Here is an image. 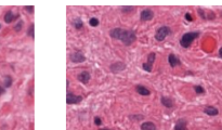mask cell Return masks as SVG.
<instances>
[{"label": "cell", "instance_id": "cell-1", "mask_svg": "<svg viewBox=\"0 0 222 130\" xmlns=\"http://www.w3.org/2000/svg\"><path fill=\"white\" fill-rule=\"evenodd\" d=\"M110 36L113 39L120 40L125 46L132 45L137 40V34L132 29H123L116 27L110 30Z\"/></svg>", "mask_w": 222, "mask_h": 130}, {"label": "cell", "instance_id": "cell-2", "mask_svg": "<svg viewBox=\"0 0 222 130\" xmlns=\"http://www.w3.org/2000/svg\"><path fill=\"white\" fill-rule=\"evenodd\" d=\"M199 36H201V32H185L184 35L181 37V39H180V46L184 49L190 48V46L193 44V41L195 40V39H197Z\"/></svg>", "mask_w": 222, "mask_h": 130}, {"label": "cell", "instance_id": "cell-3", "mask_svg": "<svg viewBox=\"0 0 222 130\" xmlns=\"http://www.w3.org/2000/svg\"><path fill=\"white\" fill-rule=\"evenodd\" d=\"M171 32H172L171 28H170L169 26L164 25V26H161L159 28L157 29L154 37H155V39H156L157 41H164L169 35H171Z\"/></svg>", "mask_w": 222, "mask_h": 130}, {"label": "cell", "instance_id": "cell-4", "mask_svg": "<svg viewBox=\"0 0 222 130\" xmlns=\"http://www.w3.org/2000/svg\"><path fill=\"white\" fill-rule=\"evenodd\" d=\"M155 60H156V53L155 52H150L148 53V59H146V62L142 64V68H143V71L148 72V73H152L153 64L155 63Z\"/></svg>", "mask_w": 222, "mask_h": 130}, {"label": "cell", "instance_id": "cell-5", "mask_svg": "<svg viewBox=\"0 0 222 130\" xmlns=\"http://www.w3.org/2000/svg\"><path fill=\"white\" fill-rule=\"evenodd\" d=\"M82 101L81 95H76L73 92H70L67 90V94H66V104L68 105H73V104H78Z\"/></svg>", "mask_w": 222, "mask_h": 130}, {"label": "cell", "instance_id": "cell-6", "mask_svg": "<svg viewBox=\"0 0 222 130\" xmlns=\"http://www.w3.org/2000/svg\"><path fill=\"white\" fill-rule=\"evenodd\" d=\"M70 59L73 63L79 64V63H83V62L86 61V55L82 53V51L78 50V51H74L73 53H70Z\"/></svg>", "mask_w": 222, "mask_h": 130}, {"label": "cell", "instance_id": "cell-7", "mask_svg": "<svg viewBox=\"0 0 222 130\" xmlns=\"http://www.w3.org/2000/svg\"><path fill=\"white\" fill-rule=\"evenodd\" d=\"M197 13L198 15L202 17V20L204 21H212L216 19V13L214 11H205L203 8H198L197 9Z\"/></svg>", "mask_w": 222, "mask_h": 130}, {"label": "cell", "instance_id": "cell-8", "mask_svg": "<svg viewBox=\"0 0 222 130\" xmlns=\"http://www.w3.org/2000/svg\"><path fill=\"white\" fill-rule=\"evenodd\" d=\"M126 68H127V65L125 64L123 62H121V61L114 62V63H112L111 66H110V71H111L112 73H114V74H117V73H120V72H123V71H125Z\"/></svg>", "mask_w": 222, "mask_h": 130}, {"label": "cell", "instance_id": "cell-9", "mask_svg": "<svg viewBox=\"0 0 222 130\" xmlns=\"http://www.w3.org/2000/svg\"><path fill=\"white\" fill-rule=\"evenodd\" d=\"M154 19V12L151 9H144L140 13V20L142 22H150Z\"/></svg>", "mask_w": 222, "mask_h": 130}, {"label": "cell", "instance_id": "cell-10", "mask_svg": "<svg viewBox=\"0 0 222 130\" xmlns=\"http://www.w3.org/2000/svg\"><path fill=\"white\" fill-rule=\"evenodd\" d=\"M77 79H78V81H80L81 84L87 85V84L90 81L91 75L88 71H82L81 73H79L78 75H77Z\"/></svg>", "mask_w": 222, "mask_h": 130}, {"label": "cell", "instance_id": "cell-11", "mask_svg": "<svg viewBox=\"0 0 222 130\" xmlns=\"http://www.w3.org/2000/svg\"><path fill=\"white\" fill-rule=\"evenodd\" d=\"M168 63L172 68H174V67H177V66H180V65H181V60H180L176 54L170 53V54L168 55Z\"/></svg>", "mask_w": 222, "mask_h": 130}, {"label": "cell", "instance_id": "cell-12", "mask_svg": "<svg viewBox=\"0 0 222 130\" xmlns=\"http://www.w3.org/2000/svg\"><path fill=\"white\" fill-rule=\"evenodd\" d=\"M173 130H188V122L184 118H180L176 122Z\"/></svg>", "mask_w": 222, "mask_h": 130}, {"label": "cell", "instance_id": "cell-13", "mask_svg": "<svg viewBox=\"0 0 222 130\" xmlns=\"http://www.w3.org/2000/svg\"><path fill=\"white\" fill-rule=\"evenodd\" d=\"M161 103L165 107H167V109H172L173 106H174V101L169 97H164L163 95L161 98Z\"/></svg>", "mask_w": 222, "mask_h": 130}, {"label": "cell", "instance_id": "cell-14", "mask_svg": "<svg viewBox=\"0 0 222 130\" xmlns=\"http://www.w3.org/2000/svg\"><path fill=\"white\" fill-rule=\"evenodd\" d=\"M19 14H14V13L10 10V11H8V12L4 14V22L7 23V24H10V23H12L13 21H15L19 19Z\"/></svg>", "mask_w": 222, "mask_h": 130}, {"label": "cell", "instance_id": "cell-15", "mask_svg": "<svg viewBox=\"0 0 222 130\" xmlns=\"http://www.w3.org/2000/svg\"><path fill=\"white\" fill-rule=\"evenodd\" d=\"M136 91L140 94V95H143V97H148V95L151 94V90L148 89L145 86H142V85L136 86Z\"/></svg>", "mask_w": 222, "mask_h": 130}, {"label": "cell", "instance_id": "cell-16", "mask_svg": "<svg viewBox=\"0 0 222 130\" xmlns=\"http://www.w3.org/2000/svg\"><path fill=\"white\" fill-rule=\"evenodd\" d=\"M204 113L206 115H208V116H217L219 114V110L212 105H208L204 109Z\"/></svg>", "mask_w": 222, "mask_h": 130}, {"label": "cell", "instance_id": "cell-17", "mask_svg": "<svg viewBox=\"0 0 222 130\" xmlns=\"http://www.w3.org/2000/svg\"><path fill=\"white\" fill-rule=\"evenodd\" d=\"M141 130H157V127L152 122H144L141 124Z\"/></svg>", "mask_w": 222, "mask_h": 130}, {"label": "cell", "instance_id": "cell-18", "mask_svg": "<svg viewBox=\"0 0 222 130\" xmlns=\"http://www.w3.org/2000/svg\"><path fill=\"white\" fill-rule=\"evenodd\" d=\"M72 24H73V26H74L76 29H81L82 27H83V22H82V20L80 19V17H76V19H74L73 22H72Z\"/></svg>", "mask_w": 222, "mask_h": 130}, {"label": "cell", "instance_id": "cell-19", "mask_svg": "<svg viewBox=\"0 0 222 130\" xmlns=\"http://www.w3.org/2000/svg\"><path fill=\"white\" fill-rule=\"evenodd\" d=\"M12 77L10 76V75H7V76H4L3 78V86L6 88H10L11 86H12Z\"/></svg>", "mask_w": 222, "mask_h": 130}, {"label": "cell", "instance_id": "cell-20", "mask_svg": "<svg viewBox=\"0 0 222 130\" xmlns=\"http://www.w3.org/2000/svg\"><path fill=\"white\" fill-rule=\"evenodd\" d=\"M34 32H35V25L34 24H30L29 25L28 29H27V35H28L30 38H35V35H34Z\"/></svg>", "mask_w": 222, "mask_h": 130}, {"label": "cell", "instance_id": "cell-21", "mask_svg": "<svg viewBox=\"0 0 222 130\" xmlns=\"http://www.w3.org/2000/svg\"><path fill=\"white\" fill-rule=\"evenodd\" d=\"M193 88H194V91L196 92V94H204L205 93V89L203 88L202 86L196 85V86H194Z\"/></svg>", "mask_w": 222, "mask_h": 130}, {"label": "cell", "instance_id": "cell-22", "mask_svg": "<svg viewBox=\"0 0 222 130\" xmlns=\"http://www.w3.org/2000/svg\"><path fill=\"white\" fill-rule=\"evenodd\" d=\"M99 24L100 22L97 17H91L90 20H89V25L92 26V27H97V26H99Z\"/></svg>", "mask_w": 222, "mask_h": 130}, {"label": "cell", "instance_id": "cell-23", "mask_svg": "<svg viewBox=\"0 0 222 130\" xmlns=\"http://www.w3.org/2000/svg\"><path fill=\"white\" fill-rule=\"evenodd\" d=\"M133 9H134V7H132V6H130V7H121V8H120V11L123 13H129V12H132Z\"/></svg>", "mask_w": 222, "mask_h": 130}, {"label": "cell", "instance_id": "cell-24", "mask_svg": "<svg viewBox=\"0 0 222 130\" xmlns=\"http://www.w3.org/2000/svg\"><path fill=\"white\" fill-rule=\"evenodd\" d=\"M22 28H23V22L20 21V22H19V23L14 26V30H15V32H20Z\"/></svg>", "mask_w": 222, "mask_h": 130}, {"label": "cell", "instance_id": "cell-25", "mask_svg": "<svg viewBox=\"0 0 222 130\" xmlns=\"http://www.w3.org/2000/svg\"><path fill=\"white\" fill-rule=\"evenodd\" d=\"M129 118H130V119H136V120H141V119L144 118V116L143 115H130Z\"/></svg>", "mask_w": 222, "mask_h": 130}, {"label": "cell", "instance_id": "cell-26", "mask_svg": "<svg viewBox=\"0 0 222 130\" xmlns=\"http://www.w3.org/2000/svg\"><path fill=\"white\" fill-rule=\"evenodd\" d=\"M184 17H185V20L188 21V22H193V16H192V14L191 13H185V15H184Z\"/></svg>", "mask_w": 222, "mask_h": 130}, {"label": "cell", "instance_id": "cell-27", "mask_svg": "<svg viewBox=\"0 0 222 130\" xmlns=\"http://www.w3.org/2000/svg\"><path fill=\"white\" fill-rule=\"evenodd\" d=\"M24 9L28 13H34V9H35V8H34V6H25Z\"/></svg>", "mask_w": 222, "mask_h": 130}, {"label": "cell", "instance_id": "cell-28", "mask_svg": "<svg viewBox=\"0 0 222 130\" xmlns=\"http://www.w3.org/2000/svg\"><path fill=\"white\" fill-rule=\"evenodd\" d=\"M94 124L97 126H101L102 125V120H101V118L99 116H95L94 117Z\"/></svg>", "mask_w": 222, "mask_h": 130}, {"label": "cell", "instance_id": "cell-29", "mask_svg": "<svg viewBox=\"0 0 222 130\" xmlns=\"http://www.w3.org/2000/svg\"><path fill=\"white\" fill-rule=\"evenodd\" d=\"M4 92H6V89H4L3 87H1V86H0V97H1Z\"/></svg>", "mask_w": 222, "mask_h": 130}, {"label": "cell", "instance_id": "cell-30", "mask_svg": "<svg viewBox=\"0 0 222 130\" xmlns=\"http://www.w3.org/2000/svg\"><path fill=\"white\" fill-rule=\"evenodd\" d=\"M219 57H220L222 59V47H221L220 49H219Z\"/></svg>", "mask_w": 222, "mask_h": 130}, {"label": "cell", "instance_id": "cell-31", "mask_svg": "<svg viewBox=\"0 0 222 130\" xmlns=\"http://www.w3.org/2000/svg\"><path fill=\"white\" fill-rule=\"evenodd\" d=\"M99 130H113V129H108V128H101V129Z\"/></svg>", "mask_w": 222, "mask_h": 130}, {"label": "cell", "instance_id": "cell-32", "mask_svg": "<svg viewBox=\"0 0 222 130\" xmlns=\"http://www.w3.org/2000/svg\"><path fill=\"white\" fill-rule=\"evenodd\" d=\"M0 28H1V24H0Z\"/></svg>", "mask_w": 222, "mask_h": 130}]
</instances>
